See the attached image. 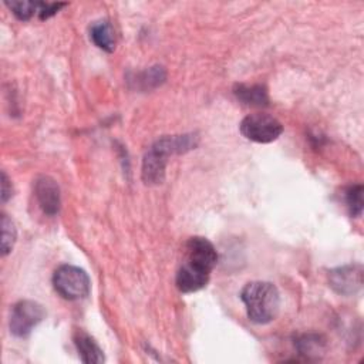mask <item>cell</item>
I'll use <instances>...</instances> for the list:
<instances>
[{"instance_id": "obj_16", "label": "cell", "mask_w": 364, "mask_h": 364, "mask_svg": "<svg viewBox=\"0 0 364 364\" xmlns=\"http://www.w3.org/2000/svg\"><path fill=\"white\" fill-rule=\"evenodd\" d=\"M6 6L21 21H27L33 17L34 13H38V1H27V0L6 1Z\"/></svg>"}, {"instance_id": "obj_4", "label": "cell", "mask_w": 364, "mask_h": 364, "mask_svg": "<svg viewBox=\"0 0 364 364\" xmlns=\"http://www.w3.org/2000/svg\"><path fill=\"white\" fill-rule=\"evenodd\" d=\"M239 129L240 134L249 141L269 144L282 135L283 125L279 119L269 114H250L242 119Z\"/></svg>"}, {"instance_id": "obj_18", "label": "cell", "mask_w": 364, "mask_h": 364, "mask_svg": "<svg viewBox=\"0 0 364 364\" xmlns=\"http://www.w3.org/2000/svg\"><path fill=\"white\" fill-rule=\"evenodd\" d=\"M64 6H65V3H44V1H38V17H40V20H47V18L53 17Z\"/></svg>"}, {"instance_id": "obj_15", "label": "cell", "mask_w": 364, "mask_h": 364, "mask_svg": "<svg viewBox=\"0 0 364 364\" xmlns=\"http://www.w3.org/2000/svg\"><path fill=\"white\" fill-rule=\"evenodd\" d=\"M17 230L13 220L7 215H1V256H7L16 243Z\"/></svg>"}, {"instance_id": "obj_11", "label": "cell", "mask_w": 364, "mask_h": 364, "mask_svg": "<svg viewBox=\"0 0 364 364\" xmlns=\"http://www.w3.org/2000/svg\"><path fill=\"white\" fill-rule=\"evenodd\" d=\"M236 98L249 107H266L269 104V95L264 85L255 84H236L233 88Z\"/></svg>"}, {"instance_id": "obj_14", "label": "cell", "mask_w": 364, "mask_h": 364, "mask_svg": "<svg viewBox=\"0 0 364 364\" xmlns=\"http://www.w3.org/2000/svg\"><path fill=\"white\" fill-rule=\"evenodd\" d=\"M344 198H346V203L348 208V212L353 218H360L363 213V185L357 183V185H351L346 189L344 192Z\"/></svg>"}, {"instance_id": "obj_9", "label": "cell", "mask_w": 364, "mask_h": 364, "mask_svg": "<svg viewBox=\"0 0 364 364\" xmlns=\"http://www.w3.org/2000/svg\"><path fill=\"white\" fill-rule=\"evenodd\" d=\"M210 273H206L203 270H199L189 263L183 262V264L179 267L176 273V287L182 293H195L200 289H203L209 282Z\"/></svg>"}, {"instance_id": "obj_8", "label": "cell", "mask_w": 364, "mask_h": 364, "mask_svg": "<svg viewBox=\"0 0 364 364\" xmlns=\"http://www.w3.org/2000/svg\"><path fill=\"white\" fill-rule=\"evenodd\" d=\"M34 195L41 210L48 216H55L61 208L60 186L51 176L41 175L36 179Z\"/></svg>"}, {"instance_id": "obj_10", "label": "cell", "mask_w": 364, "mask_h": 364, "mask_svg": "<svg viewBox=\"0 0 364 364\" xmlns=\"http://www.w3.org/2000/svg\"><path fill=\"white\" fill-rule=\"evenodd\" d=\"M74 344L77 347L78 355L82 363L87 364H101L105 361V355L98 343L84 330H77L74 333Z\"/></svg>"}, {"instance_id": "obj_2", "label": "cell", "mask_w": 364, "mask_h": 364, "mask_svg": "<svg viewBox=\"0 0 364 364\" xmlns=\"http://www.w3.org/2000/svg\"><path fill=\"white\" fill-rule=\"evenodd\" d=\"M246 314L255 324H267L276 318L280 309V293L270 282H250L242 291Z\"/></svg>"}, {"instance_id": "obj_17", "label": "cell", "mask_w": 364, "mask_h": 364, "mask_svg": "<svg viewBox=\"0 0 364 364\" xmlns=\"http://www.w3.org/2000/svg\"><path fill=\"white\" fill-rule=\"evenodd\" d=\"M165 77H166L165 70L159 65H155V67H151L146 71L141 73L138 77V82L142 85L144 90H146V88L149 90V88L161 85L165 81Z\"/></svg>"}, {"instance_id": "obj_5", "label": "cell", "mask_w": 364, "mask_h": 364, "mask_svg": "<svg viewBox=\"0 0 364 364\" xmlns=\"http://www.w3.org/2000/svg\"><path fill=\"white\" fill-rule=\"evenodd\" d=\"M44 307L34 300L17 301L10 314V331L16 337H27L33 328L44 318Z\"/></svg>"}, {"instance_id": "obj_12", "label": "cell", "mask_w": 364, "mask_h": 364, "mask_svg": "<svg viewBox=\"0 0 364 364\" xmlns=\"http://www.w3.org/2000/svg\"><path fill=\"white\" fill-rule=\"evenodd\" d=\"M90 37L98 48L107 53H112L115 50V31L109 21H95L90 28Z\"/></svg>"}, {"instance_id": "obj_6", "label": "cell", "mask_w": 364, "mask_h": 364, "mask_svg": "<svg viewBox=\"0 0 364 364\" xmlns=\"http://www.w3.org/2000/svg\"><path fill=\"white\" fill-rule=\"evenodd\" d=\"M185 262L191 266L210 273L218 262V253L215 246L202 236L189 237L185 245Z\"/></svg>"}, {"instance_id": "obj_13", "label": "cell", "mask_w": 364, "mask_h": 364, "mask_svg": "<svg viewBox=\"0 0 364 364\" xmlns=\"http://www.w3.org/2000/svg\"><path fill=\"white\" fill-rule=\"evenodd\" d=\"M296 346L301 354H306L309 357H313V355L318 357V354L323 353L326 343L321 336L304 334L296 341Z\"/></svg>"}, {"instance_id": "obj_3", "label": "cell", "mask_w": 364, "mask_h": 364, "mask_svg": "<svg viewBox=\"0 0 364 364\" xmlns=\"http://www.w3.org/2000/svg\"><path fill=\"white\" fill-rule=\"evenodd\" d=\"M53 286L63 299L81 300L90 294L91 280L84 269L73 264H61L53 274Z\"/></svg>"}, {"instance_id": "obj_1", "label": "cell", "mask_w": 364, "mask_h": 364, "mask_svg": "<svg viewBox=\"0 0 364 364\" xmlns=\"http://www.w3.org/2000/svg\"><path fill=\"white\" fill-rule=\"evenodd\" d=\"M198 145V136L193 134L168 135L159 138L145 154L142 159V181L146 185H158L165 179L168 156L193 149Z\"/></svg>"}, {"instance_id": "obj_7", "label": "cell", "mask_w": 364, "mask_h": 364, "mask_svg": "<svg viewBox=\"0 0 364 364\" xmlns=\"http://www.w3.org/2000/svg\"><path fill=\"white\" fill-rule=\"evenodd\" d=\"M328 286L341 296H353L363 287V266L344 264L328 270Z\"/></svg>"}, {"instance_id": "obj_19", "label": "cell", "mask_w": 364, "mask_h": 364, "mask_svg": "<svg viewBox=\"0 0 364 364\" xmlns=\"http://www.w3.org/2000/svg\"><path fill=\"white\" fill-rule=\"evenodd\" d=\"M13 195V186L11 182L9 179V176L6 175V172H1V202H7Z\"/></svg>"}]
</instances>
